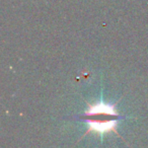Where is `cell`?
<instances>
[{
	"label": "cell",
	"mask_w": 148,
	"mask_h": 148,
	"mask_svg": "<svg viewBox=\"0 0 148 148\" xmlns=\"http://www.w3.org/2000/svg\"><path fill=\"white\" fill-rule=\"evenodd\" d=\"M83 118L88 126V132H95L99 135L117 132L116 127L119 114L113 105L97 103L89 106Z\"/></svg>",
	"instance_id": "obj_1"
}]
</instances>
